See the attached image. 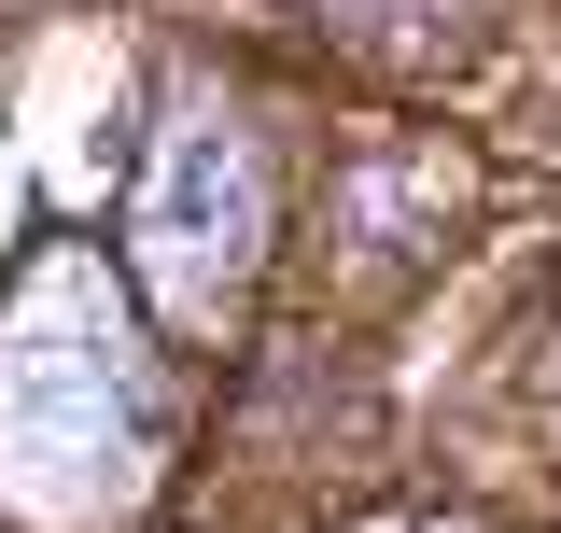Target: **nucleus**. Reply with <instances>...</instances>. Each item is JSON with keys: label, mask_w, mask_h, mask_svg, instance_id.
I'll list each match as a JSON object with an SVG mask.
<instances>
[{"label": "nucleus", "mask_w": 561, "mask_h": 533, "mask_svg": "<svg viewBox=\"0 0 561 533\" xmlns=\"http://www.w3.org/2000/svg\"><path fill=\"white\" fill-rule=\"evenodd\" d=\"M113 450H127V365H113V337L84 324V295L43 281L28 324L0 337V477L28 506H84Z\"/></svg>", "instance_id": "f257e3e1"}, {"label": "nucleus", "mask_w": 561, "mask_h": 533, "mask_svg": "<svg viewBox=\"0 0 561 533\" xmlns=\"http://www.w3.org/2000/svg\"><path fill=\"white\" fill-rule=\"evenodd\" d=\"M239 225H253L239 155H225V140H169V169H154V197H140V239H154V281H169L183 309L239 266Z\"/></svg>", "instance_id": "f03ea898"}]
</instances>
